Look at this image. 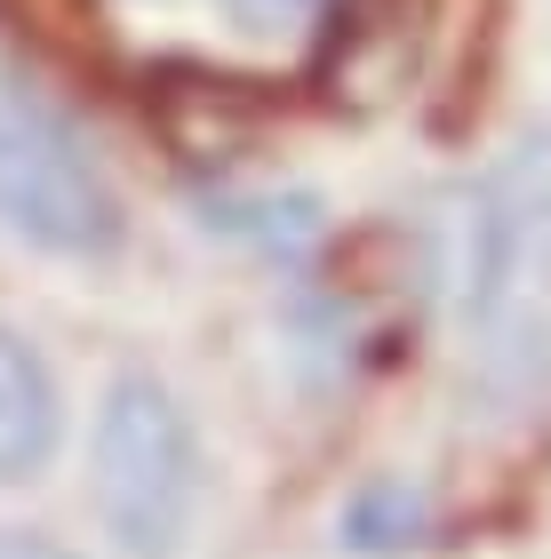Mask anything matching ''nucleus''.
Listing matches in <instances>:
<instances>
[{"mask_svg":"<svg viewBox=\"0 0 551 559\" xmlns=\"http://www.w3.org/2000/svg\"><path fill=\"white\" fill-rule=\"evenodd\" d=\"M344 536H352L360 551H408L423 536V503L408 488H368L352 512H344Z\"/></svg>","mask_w":551,"mask_h":559,"instance_id":"obj_6","label":"nucleus"},{"mask_svg":"<svg viewBox=\"0 0 551 559\" xmlns=\"http://www.w3.org/2000/svg\"><path fill=\"white\" fill-rule=\"evenodd\" d=\"M0 559H72V551L48 536H24V527H0Z\"/></svg>","mask_w":551,"mask_h":559,"instance_id":"obj_7","label":"nucleus"},{"mask_svg":"<svg viewBox=\"0 0 551 559\" xmlns=\"http://www.w3.org/2000/svg\"><path fill=\"white\" fill-rule=\"evenodd\" d=\"M488 200H495V216H504L512 264L551 280V120L504 152V168L488 176Z\"/></svg>","mask_w":551,"mask_h":559,"instance_id":"obj_5","label":"nucleus"},{"mask_svg":"<svg viewBox=\"0 0 551 559\" xmlns=\"http://www.w3.org/2000/svg\"><path fill=\"white\" fill-rule=\"evenodd\" d=\"M200 448L160 376H120L96 408V512L129 559H168L192 527Z\"/></svg>","mask_w":551,"mask_h":559,"instance_id":"obj_1","label":"nucleus"},{"mask_svg":"<svg viewBox=\"0 0 551 559\" xmlns=\"http://www.w3.org/2000/svg\"><path fill=\"white\" fill-rule=\"evenodd\" d=\"M57 376L16 328H0V479H33L57 455Z\"/></svg>","mask_w":551,"mask_h":559,"instance_id":"obj_4","label":"nucleus"},{"mask_svg":"<svg viewBox=\"0 0 551 559\" xmlns=\"http://www.w3.org/2000/svg\"><path fill=\"white\" fill-rule=\"evenodd\" d=\"M0 224L48 257H112L129 233L105 168L40 105H0Z\"/></svg>","mask_w":551,"mask_h":559,"instance_id":"obj_2","label":"nucleus"},{"mask_svg":"<svg viewBox=\"0 0 551 559\" xmlns=\"http://www.w3.org/2000/svg\"><path fill=\"white\" fill-rule=\"evenodd\" d=\"M504 272H519V264H512V240H504V216H495L488 185L447 192L432 216V280L456 296V312H488Z\"/></svg>","mask_w":551,"mask_h":559,"instance_id":"obj_3","label":"nucleus"}]
</instances>
